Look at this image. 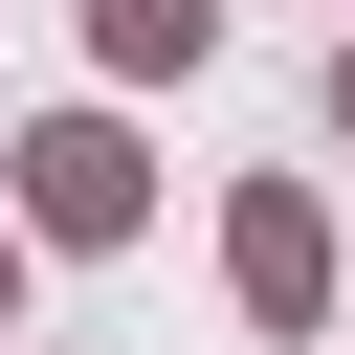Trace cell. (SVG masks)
Wrapping results in <instances>:
<instances>
[{
	"label": "cell",
	"instance_id": "obj_1",
	"mask_svg": "<svg viewBox=\"0 0 355 355\" xmlns=\"http://www.w3.org/2000/svg\"><path fill=\"white\" fill-rule=\"evenodd\" d=\"M133 222H155L133 111H44V133H22V244H133Z\"/></svg>",
	"mask_w": 355,
	"mask_h": 355
},
{
	"label": "cell",
	"instance_id": "obj_2",
	"mask_svg": "<svg viewBox=\"0 0 355 355\" xmlns=\"http://www.w3.org/2000/svg\"><path fill=\"white\" fill-rule=\"evenodd\" d=\"M222 288H244L266 333H333V200H311V178H244V222H222Z\"/></svg>",
	"mask_w": 355,
	"mask_h": 355
},
{
	"label": "cell",
	"instance_id": "obj_3",
	"mask_svg": "<svg viewBox=\"0 0 355 355\" xmlns=\"http://www.w3.org/2000/svg\"><path fill=\"white\" fill-rule=\"evenodd\" d=\"M89 67L111 89H178V67H222V0H89Z\"/></svg>",
	"mask_w": 355,
	"mask_h": 355
},
{
	"label": "cell",
	"instance_id": "obj_4",
	"mask_svg": "<svg viewBox=\"0 0 355 355\" xmlns=\"http://www.w3.org/2000/svg\"><path fill=\"white\" fill-rule=\"evenodd\" d=\"M0 311H22V222H0Z\"/></svg>",
	"mask_w": 355,
	"mask_h": 355
},
{
	"label": "cell",
	"instance_id": "obj_5",
	"mask_svg": "<svg viewBox=\"0 0 355 355\" xmlns=\"http://www.w3.org/2000/svg\"><path fill=\"white\" fill-rule=\"evenodd\" d=\"M333 133H355V44H333Z\"/></svg>",
	"mask_w": 355,
	"mask_h": 355
}]
</instances>
